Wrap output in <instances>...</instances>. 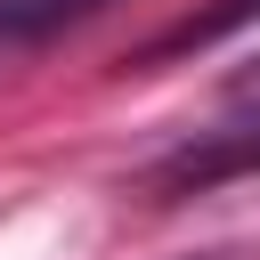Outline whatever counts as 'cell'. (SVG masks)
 Instances as JSON below:
<instances>
[{"instance_id":"3","label":"cell","mask_w":260,"mask_h":260,"mask_svg":"<svg viewBox=\"0 0 260 260\" xmlns=\"http://www.w3.org/2000/svg\"><path fill=\"white\" fill-rule=\"evenodd\" d=\"M89 8H106V0H0V41H41V32H57Z\"/></svg>"},{"instance_id":"4","label":"cell","mask_w":260,"mask_h":260,"mask_svg":"<svg viewBox=\"0 0 260 260\" xmlns=\"http://www.w3.org/2000/svg\"><path fill=\"white\" fill-rule=\"evenodd\" d=\"M211 260H236V252H211Z\"/></svg>"},{"instance_id":"2","label":"cell","mask_w":260,"mask_h":260,"mask_svg":"<svg viewBox=\"0 0 260 260\" xmlns=\"http://www.w3.org/2000/svg\"><path fill=\"white\" fill-rule=\"evenodd\" d=\"M236 24H260V0H219V8H203V16H179L171 32H154V41L138 49V65H162V57H187V49H211V41H228Z\"/></svg>"},{"instance_id":"1","label":"cell","mask_w":260,"mask_h":260,"mask_svg":"<svg viewBox=\"0 0 260 260\" xmlns=\"http://www.w3.org/2000/svg\"><path fill=\"white\" fill-rule=\"evenodd\" d=\"M228 171H260V122L252 130H219L211 146H179L162 162V187H203V179H228Z\"/></svg>"}]
</instances>
